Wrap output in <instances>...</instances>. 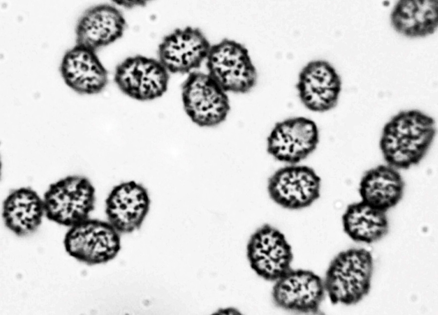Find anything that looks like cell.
<instances>
[{"mask_svg":"<svg viewBox=\"0 0 438 315\" xmlns=\"http://www.w3.org/2000/svg\"><path fill=\"white\" fill-rule=\"evenodd\" d=\"M206 61L208 74L227 93L244 94L255 86L256 68L247 48L225 38L211 45Z\"/></svg>","mask_w":438,"mask_h":315,"instance_id":"277c9868","label":"cell"},{"mask_svg":"<svg viewBox=\"0 0 438 315\" xmlns=\"http://www.w3.org/2000/svg\"><path fill=\"white\" fill-rule=\"evenodd\" d=\"M372 259L364 249L342 251L332 260L324 280L326 293L333 304L351 305L368 292Z\"/></svg>","mask_w":438,"mask_h":315,"instance_id":"7a4b0ae2","label":"cell"},{"mask_svg":"<svg viewBox=\"0 0 438 315\" xmlns=\"http://www.w3.org/2000/svg\"><path fill=\"white\" fill-rule=\"evenodd\" d=\"M169 74L158 59L136 55L125 58L117 65L114 81L120 90L128 97L149 101L165 93Z\"/></svg>","mask_w":438,"mask_h":315,"instance_id":"52a82bcc","label":"cell"},{"mask_svg":"<svg viewBox=\"0 0 438 315\" xmlns=\"http://www.w3.org/2000/svg\"><path fill=\"white\" fill-rule=\"evenodd\" d=\"M404 183L398 169L381 165L367 171L359 184L362 201L386 211L402 197Z\"/></svg>","mask_w":438,"mask_h":315,"instance_id":"d6986e66","label":"cell"},{"mask_svg":"<svg viewBox=\"0 0 438 315\" xmlns=\"http://www.w3.org/2000/svg\"><path fill=\"white\" fill-rule=\"evenodd\" d=\"M319 142L316 123L304 117H295L274 125L267 138L266 150L278 161L296 164L311 154Z\"/></svg>","mask_w":438,"mask_h":315,"instance_id":"30bf717a","label":"cell"},{"mask_svg":"<svg viewBox=\"0 0 438 315\" xmlns=\"http://www.w3.org/2000/svg\"><path fill=\"white\" fill-rule=\"evenodd\" d=\"M296 88L302 104L310 111L325 112L337 105L342 82L335 68L328 61L315 60L300 70Z\"/></svg>","mask_w":438,"mask_h":315,"instance_id":"4fadbf2b","label":"cell"},{"mask_svg":"<svg viewBox=\"0 0 438 315\" xmlns=\"http://www.w3.org/2000/svg\"><path fill=\"white\" fill-rule=\"evenodd\" d=\"M274 282L272 298L278 307L307 314L319 312L326 293L324 280L313 271L291 268Z\"/></svg>","mask_w":438,"mask_h":315,"instance_id":"7c38bea8","label":"cell"},{"mask_svg":"<svg viewBox=\"0 0 438 315\" xmlns=\"http://www.w3.org/2000/svg\"><path fill=\"white\" fill-rule=\"evenodd\" d=\"M117 5L122 6L127 9H132L137 7H144L146 5V0H113Z\"/></svg>","mask_w":438,"mask_h":315,"instance_id":"44dd1931","label":"cell"},{"mask_svg":"<svg viewBox=\"0 0 438 315\" xmlns=\"http://www.w3.org/2000/svg\"><path fill=\"white\" fill-rule=\"evenodd\" d=\"M214 315H242L240 311L232 307L222 308L218 309L213 314Z\"/></svg>","mask_w":438,"mask_h":315,"instance_id":"7402d4cb","label":"cell"},{"mask_svg":"<svg viewBox=\"0 0 438 315\" xmlns=\"http://www.w3.org/2000/svg\"><path fill=\"white\" fill-rule=\"evenodd\" d=\"M211 46L199 28H177L159 44L158 60L169 73L188 74L206 60Z\"/></svg>","mask_w":438,"mask_h":315,"instance_id":"8fae6325","label":"cell"},{"mask_svg":"<svg viewBox=\"0 0 438 315\" xmlns=\"http://www.w3.org/2000/svg\"><path fill=\"white\" fill-rule=\"evenodd\" d=\"M391 23L400 34L409 37H424L438 26V1L402 0L390 15Z\"/></svg>","mask_w":438,"mask_h":315,"instance_id":"ac0fdd59","label":"cell"},{"mask_svg":"<svg viewBox=\"0 0 438 315\" xmlns=\"http://www.w3.org/2000/svg\"><path fill=\"white\" fill-rule=\"evenodd\" d=\"M246 255L251 269L267 281L274 282L292 268V246L284 234L270 224L261 226L252 233Z\"/></svg>","mask_w":438,"mask_h":315,"instance_id":"ba28073f","label":"cell"},{"mask_svg":"<svg viewBox=\"0 0 438 315\" xmlns=\"http://www.w3.org/2000/svg\"><path fill=\"white\" fill-rule=\"evenodd\" d=\"M386 211L361 201L348 205L342 216L345 232L354 241L370 243L388 229Z\"/></svg>","mask_w":438,"mask_h":315,"instance_id":"ffe728a7","label":"cell"},{"mask_svg":"<svg viewBox=\"0 0 438 315\" xmlns=\"http://www.w3.org/2000/svg\"><path fill=\"white\" fill-rule=\"evenodd\" d=\"M126 25L125 17L115 6H92L84 12L76 23V45L96 52L121 38Z\"/></svg>","mask_w":438,"mask_h":315,"instance_id":"9a60e30c","label":"cell"},{"mask_svg":"<svg viewBox=\"0 0 438 315\" xmlns=\"http://www.w3.org/2000/svg\"><path fill=\"white\" fill-rule=\"evenodd\" d=\"M150 198L147 189L134 180L114 186L105 201L108 221L121 233L139 229L149 210Z\"/></svg>","mask_w":438,"mask_h":315,"instance_id":"5bb4252c","label":"cell"},{"mask_svg":"<svg viewBox=\"0 0 438 315\" xmlns=\"http://www.w3.org/2000/svg\"><path fill=\"white\" fill-rule=\"evenodd\" d=\"M436 132L434 119L415 109L402 111L383 127L380 146L387 164L407 169L425 155Z\"/></svg>","mask_w":438,"mask_h":315,"instance_id":"6da1fadb","label":"cell"},{"mask_svg":"<svg viewBox=\"0 0 438 315\" xmlns=\"http://www.w3.org/2000/svg\"><path fill=\"white\" fill-rule=\"evenodd\" d=\"M42 198L45 216L70 228L90 218L94 208L95 190L87 177L71 175L50 184Z\"/></svg>","mask_w":438,"mask_h":315,"instance_id":"3957f363","label":"cell"},{"mask_svg":"<svg viewBox=\"0 0 438 315\" xmlns=\"http://www.w3.org/2000/svg\"><path fill=\"white\" fill-rule=\"evenodd\" d=\"M227 93L208 73L197 71L188 74L181 86L185 113L202 127L216 126L226 120L230 110Z\"/></svg>","mask_w":438,"mask_h":315,"instance_id":"5b68a950","label":"cell"},{"mask_svg":"<svg viewBox=\"0 0 438 315\" xmlns=\"http://www.w3.org/2000/svg\"><path fill=\"white\" fill-rule=\"evenodd\" d=\"M59 70L66 85L80 94H98L108 83V71L95 52L76 45L65 53Z\"/></svg>","mask_w":438,"mask_h":315,"instance_id":"2e32d148","label":"cell"},{"mask_svg":"<svg viewBox=\"0 0 438 315\" xmlns=\"http://www.w3.org/2000/svg\"><path fill=\"white\" fill-rule=\"evenodd\" d=\"M45 214L43 198L30 187L12 190L2 204V216L6 227L18 236L36 231Z\"/></svg>","mask_w":438,"mask_h":315,"instance_id":"e0dca14e","label":"cell"},{"mask_svg":"<svg viewBox=\"0 0 438 315\" xmlns=\"http://www.w3.org/2000/svg\"><path fill=\"white\" fill-rule=\"evenodd\" d=\"M321 179L312 168L298 164L287 165L268 178L267 192L280 207L298 210L310 207L320 196Z\"/></svg>","mask_w":438,"mask_h":315,"instance_id":"9c48e42d","label":"cell"},{"mask_svg":"<svg viewBox=\"0 0 438 315\" xmlns=\"http://www.w3.org/2000/svg\"><path fill=\"white\" fill-rule=\"evenodd\" d=\"M120 233L108 222L90 218L70 228L64 245L72 257L89 265L106 263L121 248Z\"/></svg>","mask_w":438,"mask_h":315,"instance_id":"8992f818","label":"cell"}]
</instances>
